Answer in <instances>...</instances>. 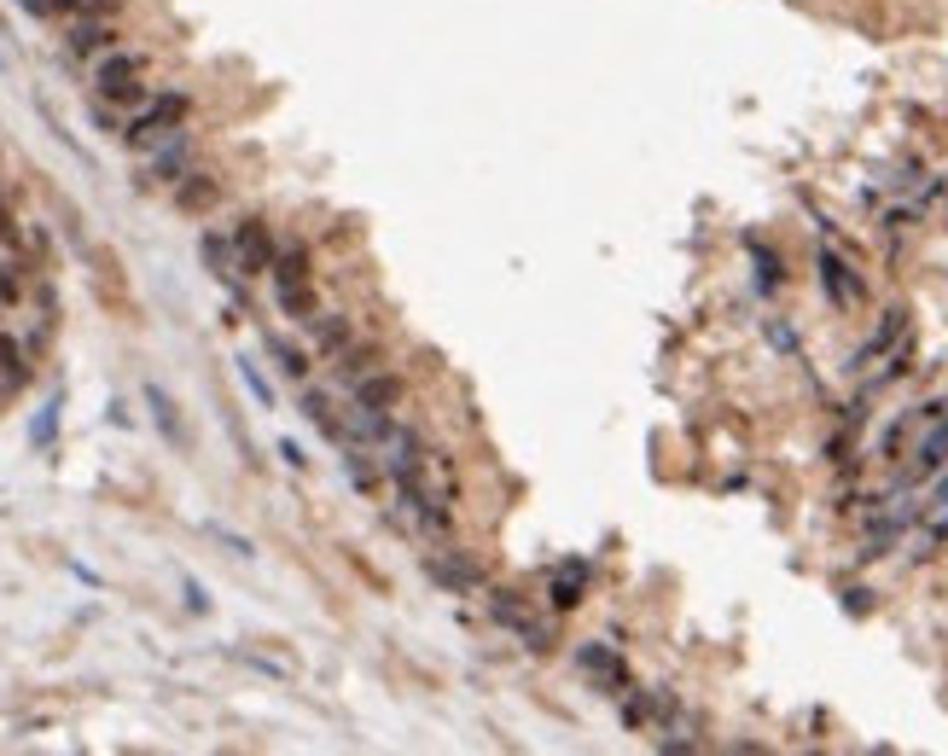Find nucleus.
<instances>
[{
    "label": "nucleus",
    "instance_id": "obj_1",
    "mask_svg": "<svg viewBox=\"0 0 948 756\" xmlns=\"http://www.w3.org/2000/svg\"><path fill=\"white\" fill-rule=\"evenodd\" d=\"M186 116H193V99H186L181 88L151 94L140 111L123 116V146L128 151H158L163 140H175V134L186 128Z\"/></svg>",
    "mask_w": 948,
    "mask_h": 756
},
{
    "label": "nucleus",
    "instance_id": "obj_2",
    "mask_svg": "<svg viewBox=\"0 0 948 756\" xmlns=\"http://www.w3.org/2000/svg\"><path fill=\"white\" fill-rule=\"evenodd\" d=\"M489 617H495L501 629H513V634H518V641L530 646V652H553V629L541 623V617H535L530 605H524V599L513 594V587H495V594H489Z\"/></svg>",
    "mask_w": 948,
    "mask_h": 756
},
{
    "label": "nucleus",
    "instance_id": "obj_3",
    "mask_svg": "<svg viewBox=\"0 0 948 756\" xmlns=\"http://www.w3.org/2000/svg\"><path fill=\"white\" fill-rule=\"evenodd\" d=\"M111 47H123V29H116V18H99V12H76V18H64V59H99L111 53Z\"/></svg>",
    "mask_w": 948,
    "mask_h": 756
},
{
    "label": "nucleus",
    "instance_id": "obj_4",
    "mask_svg": "<svg viewBox=\"0 0 948 756\" xmlns=\"http://www.w3.org/2000/svg\"><path fill=\"white\" fill-rule=\"evenodd\" d=\"M198 170V146H193V134H175V140H163L158 151H146V175H140V187H175L181 175H193Z\"/></svg>",
    "mask_w": 948,
    "mask_h": 756
},
{
    "label": "nucleus",
    "instance_id": "obj_5",
    "mask_svg": "<svg viewBox=\"0 0 948 756\" xmlns=\"http://www.w3.org/2000/svg\"><path fill=\"white\" fill-rule=\"evenodd\" d=\"M198 257H205V268L216 280L233 292V302H250V274L239 268V250H233V233H198Z\"/></svg>",
    "mask_w": 948,
    "mask_h": 756
},
{
    "label": "nucleus",
    "instance_id": "obj_6",
    "mask_svg": "<svg viewBox=\"0 0 948 756\" xmlns=\"http://www.w3.org/2000/svg\"><path fill=\"white\" fill-rule=\"evenodd\" d=\"M233 250H239L245 274H268L274 257H280V239H274V227H268L262 215H239V222H233Z\"/></svg>",
    "mask_w": 948,
    "mask_h": 756
},
{
    "label": "nucleus",
    "instance_id": "obj_7",
    "mask_svg": "<svg viewBox=\"0 0 948 756\" xmlns=\"http://www.w3.org/2000/svg\"><path fill=\"white\" fill-rule=\"evenodd\" d=\"M577 664L588 669V681H594L605 698H623V693L635 686L629 664H623V652H617V646H605V641H588V646L577 652Z\"/></svg>",
    "mask_w": 948,
    "mask_h": 756
},
{
    "label": "nucleus",
    "instance_id": "obj_8",
    "mask_svg": "<svg viewBox=\"0 0 948 756\" xmlns=\"http://www.w3.org/2000/svg\"><path fill=\"white\" fill-rule=\"evenodd\" d=\"M815 274H821V292L833 297L838 309H861V302H867V280H861V274H855V268L838 257L833 245H826L821 257H815Z\"/></svg>",
    "mask_w": 948,
    "mask_h": 756
},
{
    "label": "nucleus",
    "instance_id": "obj_9",
    "mask_svg": "<svg viewBox=\"0 0 948 756\" xmlns=\"http://www.w3.org/2000/svg\"><path fill=\"white\" fill-rule=\"evenodd\" d=\"M426 570H431V582H436V587H448V594H489V582H483L478 559H466L460 547H436L431 559H426Z\"/></svg>",
    "mask_w": 948,
    "mask_h": 756
},
{
    "label": "nucleus",
    "instance_id": "obj_10",
    "mask_svg": "<svg viewBox=\"0 0 948 756\" xmlns=\"http://www.w3.org/2000/svg\"><path fill=\"white\" fill-rule=\"evenodd\" d=\"M297 408H303V419H309V425H315L320 436H327V443H337V448L349 443V425H344V413H337L332 391H320V384H303Z\"/></svg>",
    "mask_w": 948,
    "mask_h": 756
},
{
    "label": "nucleus",
    "instance_id": "obj_11",
    "mask_svg": "<svg viewBox=\"0 0 948 756\" xmlns=\"http://www.w3.org/2000/svg\"><path fill=\"white\" fill-rule=\"evenodd\" d=\"M151 71V53H140V47H111V53L94 59V94L116 88V82H134Z\"/></svg>",
    "mask_w": 948,
    "mask_h": 756
},
{
    "label": "nucleus",
    "instance_id": "obj_12",
    "mask_svg": "<svg viewBox=\"0 0 948 756\" xmlns=\"http://www.w3.org/2000/svg\"><path fill=\"white\" fill-rule=\"evenodd\" d=\"M169 198H175L181 215H205V210H216V198H222V181L210 170H193V175H181L175 187H169Z\"/></svg>",
    "mask_w": 948,
    "mask_h": 756
},
{
    "label": "nucleus",
    "instance_id": "obj_13",
    "mask_svg": "<svg viewBox=\"0 0 948 756\" xmlns=\"http://www.w3.org/2000/svg\"><path fill=\"white\" fill-rule=\"evenodd\" d=\"M582 599H588V559H565L547 577V605L553 611H577Z\"/></svg>",
    "mask_w": 948,
    "mask_h": 756
},
{
    "label": "nucleus",
    "instance_id": "obj_14",
    "mask_svg": "<svg viewBox=\"0 0 948 756\" xmlns=\"http://www.w3.org/2000/svg\"><path fill=\"white\" fill-rule=\"evenodd\" d=\"M309 344H315L327 361H337V356L355 344V321H349V314H337V309H320L315 321H309Z\"/></svg>",
    "mask_w": 948,
    "mask_h": 756
},
{
    "label": "nucleus",
    "instance_id": "obj_15",
    "mask_svg": "<svg viewBox=\"0 0 948 756\" xmlns=\"http://www.w3.org/2000/svg\"><path fill=\"white\" fill-rule=\"evenodd\" d=\"M902 338H908V309H885V314H878V326L867 332V344L855 349L850 367H867V361H878V356H890Z\"/></svg>",
    "mask_w": 948,
    "mask_h": 756
},
{
    "label": "nucleus",
    "instance_id": "obj_16",
    "mask_svg": "<svg viewBox=\"0 0 948 756\" xmlns=\"http://www.w3.org/2000/svg\"><path fill=\"white\" fill-rule=\"evenodd\" d=\"M948 466V413L943 419H931L925 436H920V448H913V466H908V478H937Z\"/></svg>",
    "mask_w": 948,
    "mask_h": 756
},
{
    "label": "nucleus",
    "instance_id": "obj_17",
    "mask_svg": "<svg viewBox=\"0 0 948 756\" xmlns=\"http://www.w3.org/2000/svg\"><path fill=\"white\" fill-rule=\"evenodd\" d=\"M268 280H274V285H315V250L303 239H285L274 268H268Z\"/></svg>",
    "mask_w": 948,
    "mask_h": 756
},
{
    "label": "nucleus",
    "instance_id": "obj_18",
    "mask_svg": "<svg viewBox=\"0 0 948 756\" xmlns=\"http://www.w3.org/2000/svg\"><path fill=\"white\" fill-rule=\"evenodd\" d=\"M29 379H36L29 344H24V338H12V332H0V384H7V396H12V391H24Z\"/></svg>",
    "mask_w": 948,
    "mask_h": 756
},
{
    "label": "nucleus",
    "instance_id": "obj_19",
    "mask_svg": "<svg viewBox=\"0 0 948 756\" xmlns=\"http://www.w3.org/2000/svg\"><path fill=\"white\" fill-rule=\"evenodd\" d=\"M344 478L355 483L361 495H379V483H384V466H379V454H372L367 443H344Z\"/></svg>",
    "mask_w": 948,
    "mask_h": 756
},
{
    "label": "nucleus",
    "instance_id": "obj_20",
    "mask_svg": "<svg viewBox=\"0 0 948 756\" xmlns=\"http://www.w3.org/2000/svg\"><path fill=\"white\" fill-rule=\"evenodd\" d=\"M379 367H384V349H379V344H349L344 356L332 361V373H337V391H349L355 379L379 373Z\"/></svg>",
    "mask_w": 948,
    "mask_h": 756
},
{
    "label": "nucleus",
    "instance_id": "obj_21",
    "mask_svg": "<svg viewBox=\"0 0 948 756\" xmlns=\"http://www.w3.org/2000/svg\"><path fill=\"white\" fill-rule=\"evenodd\" d=\"M274 302H280V314H285V321H297V326H309L315 314H320L315 285H274Z\"/></svg>",
    "mask_w": 948,
    "mask_h": 756
},
{
    "label": "nucleus",
    "instance_id": "obj_22",
    "mask_svg": "<svg viewBox=\"0 0 948 756\" xmlns=\"http://www.w3.org/2000/svg\"><path fill=\"white\" fill-rule=\"evenodd\" d=\"M146 408H151V419H158V431L169 436V443H175V448H186V425H181V408H175V401H169V396L158 391V384H146Z\"/></svg>",
    "mask_w": 948,
    "mask_h": 756
},
{
    "label": "nucleus",
    "instance_id": "obj_23",
    "mask_svg": "<svg viewBox=\"0 0 948 756\" xmlns=\"http://www.w3.org/2000/svg\"><path fill=\"white\" fill-rule=\"evenodd\" d=\"M268 349H274V361H280V373H285V379L309 384V349H297L292 338H268Z\"/></svg>",
    "mask_w": 948,
    "mask_h": 756
},
{
    "label": "nucleus",
    "instance_id": "obj_24",
    "mask_svg": "<svg viewBox=\"0 0 948 756\" xmlns=\"http://www.w3.org/2000/svg\"><path fill=\"white\" fill-rule=\"evenodd\" d=\"M751 262H756V285H763V292H780L786 268H780V257H774L763 239H751Z\"/></svg>",
    "mask_w": 948,
    "mask_h": 756
},
{
    "label": "nucleus",
    "instance_id": "obj_25",
    "mask_svg": "<svg viewBox=\"0 0 948 756\" xmlns=\"http://www.w3.org/2000/svg\"><path fill=\"white\" fill-rule=\"evenodd\" d=\"M19 7L29 12V18H76L88 0H19Z\"/></svg>",
    "mask_w": 948,
    "mask_h": 756
},
{
    "label": "nucleus",
    "instance_id": "obj_26",
    "mask_svg": "<svg viewBox=\"0 0 948 756\" xmlns=\"http://www.w3.org/2000/svg\"><path fill=\"white\" fill-rule=\"evenodd\" d=\"M24 274H29L24 262H0V302H7V309L24 302Z\"/></svg>",
    "mask_w": 948,
    "mask_h": 756
},
{
    "label": "nucleus",
    "instance_id": "obj_27",
    "mask_svg": "<svg viewBox=\"0 0 948 756\" xmlns=\"http://www.w3.org/2000/svg\"><path fill=\"white\" fill-rule=\"evenodd\" d=\"M59 408H64V401H47V408L36 413V425H29V443H36V448H53V431H59Z\"/></svg>",
    "mask_w": 948,
    "mask_h": 756
},
{
    "label": "nucleus",
    "instance_id": "obj_28",
    "mask_svg": "<svg viewBox=\"0 0 948 756\" xmlns=\"http://www.w3.org/2000/svg\"><path fill=\"white\" fill-rule=\"evenodd\" d=\"M239 379H245V391H250V396H257V401H262V408H274V384H268V379L257 373V361H250V356L239 361Z\"/></svg>",
    "mask_w": 948,
    "mask_h": 756
},
{
    "label": "nucleus",
    "instance_id": "obj_29",
    "mask_svg": "<svg viewBox=\"0 0 948 756\" xmlns=\"http://www.w3.org/2000/svg\"><path fill=\"white\" fill-rule=\"evenodd\" d=\"M0 245H12V250H24L29 239H24V227L12 222V205H7V193H0Z\"/></svg>",
    "mask_w": 948,
    "mask_h": 756
},
{
    "label": "nucleus",
    "instance_id": "obj_30",
    "mask_svg": "<svg viewBox=\"0 0 948 756\" xmlns=\"http://www.w3.org/2000/svg\"><path fill=\"white\" fill-rule=\"evenodd\" d=\"M768 344H774V349H786V356H791V349H798V332H791L786 321H768Z\"/></svg>",
    "mask_w": 948,
    "mask_h": 756
},
{
    "label": "nucleus",
    "instance_id": "obj_31",
    "mask_svg": "<svg viewBox=\"0 0 948 756\" xmlns=\"http://www.w3.org/2000/svg\"><path fill=\"white\" fill-rule=\"evenodd\" d=\"M210 535H216V542H222L227 553H239V559L250 553V542H245V535H233V530H216V524H210Z\"/></svg>",
    "mask_w": 948,
    "mask_h": 756
},
{
    "label": "nucleus",
    "instance_id": "obj_32",
    "mask_svg": "<svg viewBox=\"0 0 948 756\" xmlns=\"http://www.w3.org/2000/svg\"><path fill=\"white\" fill-rule=\"evenodd\" d=\"M280 454H285V466H297V472H303V466H309V454H303V448L292 443V436H285V443H280Z\"/></svg>",
    "mask_w": 948,
    "mask_h": 756
}]
</instances>
